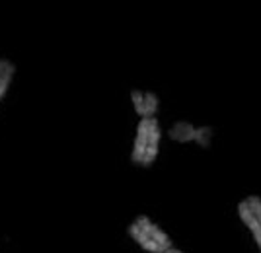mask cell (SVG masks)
I'll list each match as a JSON object with an SVG mask.
<instances>
[{
	"mask_svg": "<svg viewBox=\"0 0 261 253\" xmlns=\"http://www.w3.org/2000/svg\"><path fill=\"white\" fill-rule=\"evenodd\" d=\"M10 65H12V63L8 61V59H0V76H2V72H4V70H6Z\"/></svg>",
	"mask_w": 261,
	"mask_h": 253,
	"instance_id": "cell-7",
	"label": "cell"
},
{
	"mask_svg": "<svg viewBox=\"0 0 261 253\" xmlns=\"http://www.w3.org/2000/svg\"><path fill=\"white\" fill-rule=\"evenodd\" d=\"M14 74H16V65L12 63L4 72H2V76H0V99L6 96V92L10 88L12 80H14Z\"/></svg>",
	"mask_w": 261,
	"mask_h": 253,
	"instance_id": "cell-4",
	"label": "cell"
},
{
	"mask_svg": "<svg viewBox=\"0 0 261 253\" xmlns=\"http://www.w3.org/2000/svg\"><path fill=\"white\" fill-rule=\"evenodd\" d=\"M129 234L133 236V238H135V240H137V242H139V245H141L142 249H146V251H152V253H164V251H166V249H162L158 243L150 240V236L142 234V232L139 230V226H137L135 222H133V224L129 226Z\"/></svg>",
	"mask_w": 261,
	"mask_h": 253,
	"instance_id": "cell-2",
	"label": "cell"
},
{
	"mask_svg": "<svg viewBox=\"0 0 261 253\" xmlns=\"http://www.w3.org/2000/svg\"><path fill=\"white\" fill-rule=\"evenodd\" d=\"M148 123H150V117H142L141 123H139L137 140H135V148H133V164H141L142 156L146 152V146H148Z\"/></svg>",
	"mask_w": 261,
	"mask_h": 253,
	"instance_id": "cell-1",
	"label": "cell"
},
{
	"mask_svg": "<svg viewBox=\"0 0 261 253\" xmlns=\"http://www.w3.org/2000/svg\"><path fill=\"white\" fill-rule=\"evenodd\" d=\"M142 98H144V117H154L156 111H158V98H156V94L146 92V94H142Z\"/></svg>",
	"mask_w": 261,
	"mask_h": 253,
	"instance_id": "cell-5",
	"label": "cell"
},
{
	"mask_svg": "<svg viewBox=\"0 0 261 253\" xmlns=\"http://www.w3.org/2000/svg\"><path fill=\"white\" fill-rule=\"evenodd\" d=\"M130 98H133V103H135L137 113H139L141 117H144V98H142V94L139 90H133V92H130Z\"/></svg>",
	"mask_w": 261,
	"mask_h": 253,
	"instance_id": "cell-6",
	"label": "cell"
},
{
	"mask_svg": "<svg viewBox=\"0 0 261 253\" xmlns=\"http://www.w3.org/2000/svg\"><path fill=\"white\" fill-rule=\"evenodd\" d=\"M150 240L152 242H156L162 249H170L172 247V240L168 238V234L166 232H162V228L160 226H156V224H152V228H150Z\"/></svg>",
	"mask_w": 261,
	"mask_h": 253,
	"instance_id": "cell-3",
	"label": "cell"
},
{
	"mask_svg": "<svg viewBox=\"0 0 261 253\" xmlns=\"http://www.w3.org/2000/svg\"><path fill=\"white\" fill-rule=\"evenodd\" d=\"M164 253H168V249H166V251H164Z\"/></svg>",
	"mask_w": 261,
	"mask_h": 253,
	"instance_id": "cell-9",
	"label": "cell"
},
{
	"mask_svg": "<svg viewBox=\"0 0 261 253\" xmlns=\"http://www.w3.org/2000/svg\"><path fill=\"white\" fill-rule=\"evenodd\" d=\"M168 253H184V251H179V249H175V247H170V249H168Z\"/></svg>",
	"mask_w": 261,
	"mask_h": 253,
	"instance_id": "cell-8",
	"label": "cell"
}]
</instances>
